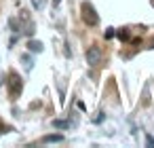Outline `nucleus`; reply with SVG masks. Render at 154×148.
Instances as JSON below:
<instances>
[{"label":"nucleus","mask_w":154,"mask_h":148,"mask_svg":"<svg viewBox=\"0 0 154 148\" xmlns=\"http://www.w3.org/2000/svg\"><path fill=\"white\" fill-rule=\"evenodd\" d=\"M21 61H23V66H26V70H32V57L30 55H21Z\"/></svg>","instance_id":"0eeeda50"},{"label":"nucleus","mask_w":154,"mask_h":148,"mask_svg":"<svg viewBox=\"0 0 154 148\" xmlns=\"http://www.w3.org/2000/svg\"><path fill=\"white\" fill-rule=\"evenodd\" d=\"M53 127L63 131V129H68V127H70V123H68V121H61V118H55V121H53Z\"/></svg>","instance_id":"423d86ee"},{"label":"nucleus","mask_w":154,"mask_h":148,"mask_svg":"<svg viewBox=\"0 0 154 148\" xmlns=\"http://www.w3.org/2000/svg\"><path fill=\"white\" fill-rule=\"evenodd\" d=\"M40 142L42 144H59V142H63V135L61 133H51V135H45Z\"/></svg>","instance_id":"20e7f679"},{"label":"nucleus","mask_w":154,"mask_h":148,"mask_svg":"<svg viewBox=\"0 0 154 148\" xmlns=\"http://www.w3.org/2000/svg\"><path fill=\"white\" fill-rule=\"evenodd\" d=\"M9 26H11V30H13V32H17V30H19V26H17V21H15V19H9Z\"/></svg>","instance_id":"1a4fd4ad"},{"label":"nucleus","mask_w":154,"mask_h":148,"mask_svg":"<svg viewBox=\"0 0 154 148\" xmlns=\"http://www.w3.org/2000/svg\"><path fill=\"white\" fill-rule=\"evenodd\" d=\"M28 49L32 51V53H42V43L40 40H28Z\"/></svg>","instance_id":"39448f33"},{"label":"nucleus","mask_w":154,"mask_h":148,"mask_svg":"<svg viewBox=\"0 0 154 148\" xmlns=\"http://www.w3.org/2000/svg\"><path fill=\"white\" fill-rule=\"evenodd\" d=\"M116 34H118V38H120V40H129V38H131V36H129V32H127V30H118V32H116Z\"/></svg>","instance_id":"6e6552de"},{"label":"nucleus","mask_w":154,"mask_h":148,"mask_svg":"<svg viewBox=\"0 0 154 148\" xmlns=\"http://www.w3.org/2000/svg\"><path fill=\"white\" fill-rule=\"evenodd\" d=\"M114 34H116V32H114V28H108V30H106V34H103V36H106V38H112V36H114Z\"/></svg>","instance_id":"f8f14e48"},{"label":"nucleus","mask_w":154,"mask_h":148,"mask_svg":"<svg viewBox=\"0 0 154 148\" xmlns=\"http://www.w3.org/2000/svg\"><path fill=\"white\" fill-rule=\"evenodd\" d=\"M101 118H103V112H99V114H97V116H95V118H93V121H95V123H99V121H101Z\"/></svg>","instance_id":"ddd939ff"},{"label":"nucleus","mask_w":154,"mask_h":148,"mask_svg":"<svg viewBox=\"0 0 154 148\" xmlns=\"http://www.w3.org/2000/svg\"><path fill=\"white\" fill-rule=\"evenodd\" d=\"M146 146L154 148V137H152V135H146Z\"/></svg>","instance_id":"9d476101"},{"label":"nucleus","mask_w":154,"mask_h":148,"mask_svg":"<svg viewBox=\"0 0 154 148\" xmlns=\"http://www.w3.org/2000/svg\"><path fill=\"white\" fill-rule=\"evenodd\" d=\"M7 87H9V95L15 99V97L21 93V87H23V85H21V78H19L15 72H11V74H9V80H7Z\"/></svg>","instance_id":"f03ea898"},{"label":"nucleus","mask_w":154,"mask_h":148,"mask_svg":"<svg viewBox=\"0 0 154 148\" xmlns=\"http://www.w3.org/2000/svg\"><path fill=\"white\" fill-rule=\"evenodd\" d=\"M80 15H82V21H85L87 26H97V21H99V17H97V13H95V9H93L91 2H82Z\"/></svg>","instance_id":"f257e3e1"},{"label":"nucleus","mask_w":154,"mask_h":148,"mask_svg":"<svg viewBox=\"0 0 154 148\" xmlns=\"http://www.w3.org/2000/svg\"><path fill=\"white\" fill-rule=\"evenodd\" d=\"M2 131H7V127H5V125H0V133H2Z\"/></svg>","instance_id":"4468645a"},{"label":"nucleus","mask_w":154,"mask_h":148,"mask_svg":"<svg viewBox=\"0 0 154 148\" xmlns=\"http://www.w3.org/2000/svg\"><path fill=\"white\" fill-rule=\"evenodd\" d=\"M32 5H34L36 9H42V7H45V0H32Z\"/></svg>","instance_id":"9b49d317"},{"label":"nucleus","mask_w":154,"mask_h":148,"mask_svg":"<svg viewBox=\"0 0 154 148\" xmlns=\"http://www.w3.org/2000/svg\"><path fill=\"white\" fill-rule=\"evenodd\" d=\"M59 2H61V0H53V5H55V7H57V5H59Z\"/></svg>","instance_id":"2eb2a0df"},{"label":"nucleus","mask_w":154,"mask_h":148,"mask_svg":"<svg viewBox=\"0 0 154 148\" xmlns=\"http://www.w3.org/2000/svg\"><path fill=\"white\" fill-rule=\"evenodd\" d=\"M87 64L91 66V68H95V66H99L101 64V49L99 47H89V51H87Z\"/></svg>","instance_id":"7ed1b4c3"}]
</instances>
